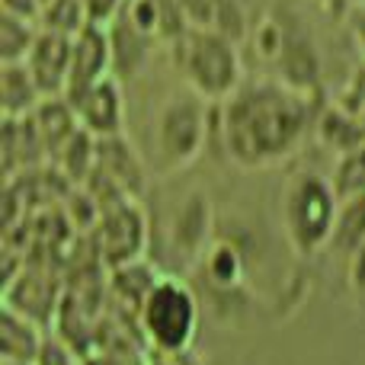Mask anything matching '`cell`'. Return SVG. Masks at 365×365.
Returning <instances> with one entry per match:
<instances>
[{
  "label": "cell",
  "mask_w": 365,
  "mask_h": 365,
  "mask_svg": "<svg viewBox=\"0 0 365 365\" xmlns=\"http://www.w3.org/2000/svg\"><path fill=\"white\" fill-rule=\"evenodd\" d=\"M314 125V100L308 90L276 77L244 81L218 103V128L225 158L240 170H269L304 148Z\"/></svg>",
  "instance_id": "obj_1"
},
{
  "label": "cell",
  "mask_w": 365,
  "mask_h": 365,
  "mask_svg": "<svg viewBox=\"0 0 365 365\" xmlns=\"http://www.w3.org/2000/svg\"><path fill=\"white\" fill-rule=\"evenodd\" d=\"M208 106L215 103L189 90L182 81L148 106L138 138L132 141L145 154L154 180L177 177L202 158L208 145Z\"/></svg>",
  "instance_id": "obj_2"
},
{
  "label": "cell",
  "mask_w": 365,
  "mask_h": 365,
  "mask_svg": "<svg viewBox=\"0 0 365 365\" xmlns=\"http://www.w3.org/2000/svg\"><path fill=\"white\" fill-rule=\"evenodd\" d=\"M340 189L321 170H292L279 189V231L298 259H314L330 250L340 221Z\"/></svg>",
  "instance_id": "obj_3"
},
{
  "label": "cell",
  "mask_w": 365,
  "mask_h": 365,
  "mask_svg": "<svg viewBox=\"0 0 365 365\" xmlns=\"http://www.w3.org/2000/svg\"><path fill=\"white\" fill-rule=\"evenodd\" d=\"M164 51L180 81L215 106L247 81L240 42L215 26H186L170 45H164Z\"/></svg>",
  "instance_id": "obj_4"
},
{
  "label": "cell",
  "mask_w": 365,
  "mask_h": 365,
  "mask_svg": "<svg viewBox=\"0 0 365 365\" xmlns=\"http://www.w3.org/2000/svg\"><path fill=\"white\" fill-rule=\"evenodd\" d=\"M135 324L154 356H186L202 327V295L192 279L180 272H160L141 302Z\"/></svg>",
  "instance_id": "obj_5"
},
{
  "label": "cell",
  "mask_w": 365,
  "mask_h": 365,
  "mask_svg": "<svg viewBox=\"0 0 365 365\" xmlns=\"http://www.w3.org/2000/svg\"><path fill=\"white\" fill-rule=\"evenodd\" d=\"M215 237V212L212 202L202 189H186L177 202L167 205V212L160 215V237L151 240L160 244L177 266L186 272H192V266L202 259V253L208 250Z\"/></svg>",
  "instance_id": "obj_6"
},
{
  "label": "cell",
  "mask_w": 365,
  "mask_h": 365,
  "mask_svg": "<svg viewBox=\"0 0 365 365\" xmlns=\"http://www.w3.org/2000/svg\"><path fill=\"white\" fill-rule=\"evenodd\" d=\"M90 234H93V247L103 263L109 269H119V266L145 259L154 240V221L141 208L138 199H122L115 205L103 208L100 221Z\"/></svg>",
  "instance_id": "obj_7"
},
{
  "label": "cell",
  "mask_w": 365,
  "mask_h": 365,
  "mask_svg": "<svg viewBox=\"0 0 365 365\" xmlns=\"http://www.w3.org/2000/svg\"><path fill=\"white\" fill-rule=\"evenodd\" d=\"M68 103L74 106L81 128L93 138H113V135L128 132V96L115 74L103 77L100 83L87 87Z\"/></svg>",
  "instance_id": "obj_8"
},
{
  "label": "cell",
  "mask_w": 365,
  "mask_h": 365,
  "mask_svg": "<svg viewBox=\"0 0 365 365\" xmlns=\"http://www.w3.org/2000/svg\"><path fill=\"white\" fill-rule=\"evenodd\" d=\"M103 77H113V36L106 23L90 19L74 36V51H71V81H68V100L83 93L87 87L100 83Z\"/></svg>",
  "instance_id": "obj_9"
},
{
  "label": "cell",
  "mask_w": 365,
  "mask_h": 365,
  "mask_svg": "<svg viewBox=\"0 0 365 365\" xmlns=\"http://www.w3.org/2000/svg\"><path fill=\"white\" fill-rule=\"evenodd\" d=\"M71 51H74V36L55 29H38L36 42H32L29 55H26V68L36 77L42 96H64L71 81Z\"/></svg>",
  "instance_id": "obj_10"
},
{
  "label": "cell",
  "mask_w": 365,
  "mask_h": 365,
  "mask_svg": "<svg viewBox=\"0 0 365 365\" xmlns=\"http://www.w3.org/2000/svg\"><path fill=\"white\" fill-rule=\"evenodd\" d=\"M42 346H45L42 324L32 321L23 311H16L13 304H4V314H0V349H4V362H38Z\"/></svg>",
  "instance_id": "obj_11"
},
{
  "label": "cell",
  "mask_w": 365,
  "mask_h": 365,
  "mask_svg": "<svg viewBox=\"0 0 365 365\" xmlns=\"http://www.w3.org/2000/svg\"><path fill=\"white\" fill-rule=\"evenodd\" d=\"M42 90L29 74L26 61L0 64V113L4 119H23L42 106Z\"/></svg>",
  "instance_id": "obj_12"
},
{
  "label": "cell",
  "mask_w": 365,
  "mask_h": 365,
  "mask_svg": "<svg viewBox=\"0 0 365 365\" xmlns=\"http://www.w3.org/2000/svg\"><path fill=\"white\" fill-rule=\"evenodd\" d=\"M208 6H212V26L234 42H247L263 19L259 0H208Z\"/></svg>",
  "instance_id": "obj_13"
},
{
  "label": "cell",
  "mask_w": 365,
  "mask_h": 365,
  "mask_svg": "<svg viewBox=\"0 0 365 365\" xmlns=\"http://www.w3.org/2000/svg\"><path fill=\"white\" fill-rule=\"evenodd\" d=\"M38 29H42V23L36 16H23V13L0 6V64L26 61Z\"/></svg>",
  "instance_id": "obj_14"
},
{
  "label": "cell",
  "mask_w": 365,
  "mask_h": 365,
  "mask_svg": "<svg viewBox=\"0 0 365 365\" xmlns=\"http://www.w3.org/2000/svg\"><path fill=\"white\" fill-rule=\"evenodd\" d=\"M38 23L45 29L77 36L90 23V6L87 0H45L42 10H38Z\"/></svg>",
  "instance_id": "obj_15"
},
{
  "label": "cell",
  "mask_w": 365,
  "mask_h": 365,
  "mask_svg": "<svg viewBox=\"0 0 365 365\" xmlns=\"http://www.w3.org/2000/svg\"><path fill=\"white\" fill-rule=\"evenodd\" d=\"M122 4H125V0H87L90 19H96V23H109V19L122 10Z\"/></svg>",
  "instance_id": "obj_16"
},
{
  "label": "cell",
  "mask_w": 365,
  "mask_h": 365,
  "mask_svg": "<svg viewBox=\"0 0 365 365\" xmlns=\"http://www.w3.org/2000/svg\"><path fill=\"white\" fill-rule=\"evenodd\" d=\"M4 10H13V13H23V16H36L38 19V10H42V0H0Z\"/></svg>",
  "instance_id": "obj_17"
},
{
  "label": "cell",
  "mask_w": 365,
  "mask_h": 365,
  "mask_svg": "<svg viewBox=\"0 0 365 365\" xmlns=\"http://www.w3.org/2000/svg\"><path fill=\"white\" fill-rule=\"evenodd\" d=\"M151 365H177V359H170V356H154Z\"/></svg>",
  "instance_id": "obj_18"
},
{
  "label": "cell",
  "mask_w": 365,
  "mask_h": 365,
  "mask_svg": "<svg viewBox=\"0 0 365 365\" xmlns=\"http://www.w3.org/2000/svg\"><path fill=\"white\" fill-rule=\"evenodd\" d=\"M4 365H36V362H4Z\"/></svg>",
  "instance_id": "obj_19"
},
{
  "label": "cell",
  "mask_w": 365,
  "mask_h": 365,
  "mask_svg": "<svg viewBox=\"0 0 365 365\" xmlns=\"http://www.w3.org/2000/svg\"><path fill=\"white\" fill-rule=\"evenodd\" d=\"M42 4H45V0H42Z\"/></svg>",
  "instance_id": "obj_20"
}]
</instances>
